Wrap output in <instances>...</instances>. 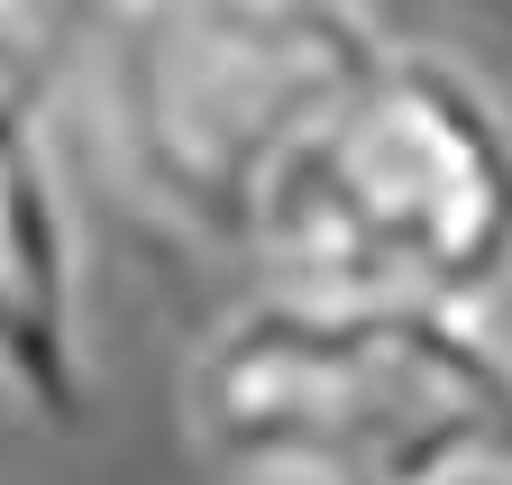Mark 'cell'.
Returning <instances> with one entry per match:
<instances>
[{
	"instance_id": "cell-5",
	"label": "cell",
	"mask_w": 512,
	"mask_h": 485,
	"mask_svg": "<svg viewBox=\"0 0 512 485\" xmlns=\"http://www.w3.org/2000/svg\"><path fill=\"white\" fill-rule=\"evenodd\" d=\"M238 485H330V476H238Z\"/></svg>"
},
{
	"instance_id": "cell-4",
	"label": "cell",
	"mask_w": 512,
	"mask_h": 485,
	"mask_svg": "<svg viewBox=\"0 0 512 485\" xmlns=\"http://www.w3.org/2000/svg\"><path fill=\"white\" fill-rule=\"evenodd\" d=\"M0 394L37 431H83L92 412L83 257L46 147V74L10 19H0Z\"/></svg>"
},
{
	"instance_id": "cell-2",
	"label": "cell",
	"mask_w": 512,
	"mask_h": 485,
	"mask_svg": "<svg viewBox=\"0 0 512 485\" xmlns=\"http://www.w3.org/2000/svg\"><path fill=\"white\" fill-rule=\"evenodd\" d=\"M384 55L366 0H119L92 46L101 138L147 211L256 248L275 174Z\"/></svg>"
},
{
	"instance_id": "cell-3",
	"label": "cell",
	"mask_w": 512,
	"mask_h": 485,
	"mask_svg": "<svg viewBox=\"0 0 512 485\" xmlns=\"http://www.w3.org/2000/svg\"><path fill=\"white\" fill-rule=\"evenodd\" d=\"M256 257L302 293L485 302L512 284V110L439 46H394L275 174Z\"/></svg>"
},
{
	"instance_id": "cell-1",
	"label": "cell",
	"mask_w": 512,
	"mask_h": 485,
	"mask_svg": "<svg viewBox=\"0 0 512 485\" xmlns=\"http://www.w3.org/2000/svg\"><path fill=\"white\" fill-rule=\"evenodd\" d=\"M183 421L229 476L485 485L512 476V339L476 302L266 284L192 348Z\"/></svg>"
}]
</instances>
